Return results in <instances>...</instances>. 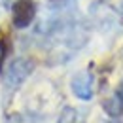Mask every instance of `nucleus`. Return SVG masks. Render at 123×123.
I'll list each match as a JSON object with an SVG mask.
<instances>
[{"instance_id":"obj_4","label":"nucleus","mask_w":123,"mask_h":123,"mask_svg":"<svg viewBox=\"0 0 123 123\" xmlns=\"http://www.w3.org/2000/svg\"><path fill=\"white\" fill-rule=\"evenodd\" d=\"M104 110H106L110 116H119L123 110V100L119 98V95H114L104 100Z\"/></svg>"},{"instance_id":"obj_5","label":"nucleus","mask_w":123,"mask_h":123,"mask_svg":"<svg viewBox=\"0 0 123 123\" xmlns=\"http://www.w3.org/2000/svg\"><path fill=\"white\" fill-rule=\"evenodd\" d=\"M74 116H76V112H74L72 108H66V110L62 112V119L59 123H72L74 121Z\"/></svg>"},{"instance_id":"obj_6","label":"nucleus","mask_w":123,"mask_h":123,"mask_svg":"<svg viewBox=\"0 0 123 123\" xmlns=\"http://www.w3.org/2000/svg\"><path fill=\"white\" fill-rule=\"evenodd\" d=\"M117 95H119V98L123 100V83H121V87H119V91H117Z\"/></svg>"},{"instance_id":"obj_3","label":"nucleus","mask_w":123,"mask_h":123,"mask_svg":"<svg viewBox=\"0 0 123 123\" xmlns=\"http://www.w3.org/2000/svg\"><path fill=\"white\" fill-rule=\"evenodd\" d=\"M72 91L78 98L89 100L93 97V78L89 72H80L72 78Z\"/></svg>"},{"instance_id":"obj_7","label":"nucleus","mask_w":123,"mask_h":123,"mask_svg":"<svg viewBox=\"0 0 123 123\" xmlns=\"http://www.w3.org/2000/svg\"><path fill=\"white\" fill-rule=\"evenodd\" d=\"M2 57H4V49H2V46H0V62H2Z\"/></svg>"},{"instance_id":"obj_2","label":"nucleus","mask_w":123,"mask_h":123,"mask_svg":"<svg viewBox=\"0 0 123 123\" xmlns=\"http://www.w3.org/2000/svg\"><path fill=\"white\" fill-rule=\"evenodd\" d=\"M31 70H32V62L31 61H27V59H17V61L10 66L8 74H6V81H8V85H12V87L19 85L25 78L31 74Z\"/></svg>"},{"instance_id":"obj_1","label":"nucleus","mask_w":123,"mask_h":123,"mask_svg":"<svg viewBox=\"0 0 123 123\" xmlns=\"http://www.w3.org/2000/svg\"><path fill=\"white\" fill-rule=\"evenodd\" d=\"M34 15H36V6L32 0H17L13 4V25L17 29L29 27Z\"/></svg>"}]
</instances>
